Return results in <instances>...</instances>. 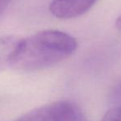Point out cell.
I'll return each mask as SVG.
<instances>
[{"label":"cell","mask_w":121,"mask_h":121,"mask_svg":"<svg viewBox=\"0 0 121 121\" xmlns=\"http://www.w3.org/2000/svg\"><path fill=\"white\" fill-rule=\"evenodd\" d=\"M15 121H87L78 105L59 100L42 105L24 114Z\"/></svg>","instance_id":"obj_2"},{"label":"cell","mask_w":121,"mask_h":121,"mask_svg":"<svg viewBox=\"0 0 121 121\" xmlns=\"http://www.w3.org/2000/svg\"><path fill=\"white\" fill-rule=\"evenodd\" d=\"M12 0H0V18L3 16L6 8L11 3Z\"/></svg>","instance_id":"obj_6"},{"label":"cell","mask_w":121,"mask_h":121,"mask_svg":"<svg viewBox=\"0 0 121 121\" xmlns=\"http://www.w3.org/2000/svg\"><path fill=\"white\" fill-rule=\"evenodd\" d=\"M97 0H53L49 12L59 19H71L87 13Z\"/></svg>","instance_id":"obj_3"},{"label":"cell","mask_w":121,"mask_h":121,"mask_svg":"<svg viewBox=\"0 0 121 121\" xmlns=\"http://www.w3.org/2000/svg\"><path fill=\"white\" fill-rule=\"evenodd\" d=\"M100 121H121V106H115L108 110Z\"/></svg>","instance_id":"obj_5"},{"label":"cell","mask_w":121,"mask_h":121,"mask_svg":"<svg viewBox=\"0 0 121 121\" xmlns=\"http://www.w3.org/2000/svg\"><path fill=\"white\" fill-rule=\"evenodd\" d=\"M77 48L76 39L66 32L41 31L18 42L10 66L19 71H40L67 59Z\"/></svg>","instance_id":"obj_1"},{"label":"cell","mask_w":121,"mask_h":121,"mask_svg":"<svg viewBox=\"0 0 121 121\" xmlns=\"http://www.w3.org/2000/svg\"><path fill=\"white\" fill-rule=\"evenodd\" d=\"M19 41L13 36L0 37V71L6 66H10Z\"/></svg>","instance_id":"obj_4"}]
</instances>
